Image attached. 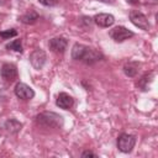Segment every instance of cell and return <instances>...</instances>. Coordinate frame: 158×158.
Wrapping results in <instances>:
<instances>
[{"label": "cell", "instance_id": "obj_1", "mask_svg": "<svg viewBox=\"0 0 158 158\" xmlns=\"http://www.w3.org/2000/svg\"><path fill=\"white\" fill-rule=\"evenodd\" d=\"M72 58L74 60H80L85 64H94L102 59V54L95 48L88 47L81 43H75L72 48Z\"/></svg>", "mask_w": 158, "mask_h": 158}, {"label": "cell", "instance_id": "obj_2", "mask_svg": "<svg viewBox=\"0 0 158 158\" xmlns=\"http://www.w3.org/2000/svg\"><path fill=\"white\" fill-rule=\"evenodd\" d=\"M36 122L44 128H60L64 123L63 117L52 111H44L37 115Z\"/></svg>", "mask_w": 158, "mask_h": 158}, {"label": "cell", "instance_id": "obj_3", "mask_svg": "<svg viewBox=\"0 0 158 158\" xmlns=\"http://www.w3.org/2000/svg\"><path fill=\"white\" fill-rule=\"evenodd\" d=\"M136 144V137L133 135L122 133L117 138V148L123 153H130Z\"/></svg>", "mask_w": 158, "mask_h": 158}, {"label": "cell", "instance_id": "obj_4", "mask_svg": "<svg viewBox=\"0 0 158 158\" xmlns=\"http://www.w3.org/2000/svg\"><path fill=\"white\" fill-rule=\"evenodd\" d=\"M109 35H110V37L115 42H118V43L120 42H123V41H126V40H128V38H131V37L135 36V33L132 31H130L128 28H126L123 26H116V27H114L112 30H110Z\"/></svg>", "mask_w": 158, "mask_h": 158}, {"label": "cell", "instance_id": "obj_5", "mask_svg": "<svg viewBox=\"0 0 158 158\" xmlns=\"http://www.w3.org/2000/svg\"><path fill=\"white\" fill-rule=\"evenodd\" d=\"M130 20H131V22L136 27H138L141 30H144V31H148L149 30L148 19L141 11H138V10H131L130 11Z\"/></svg>", "mask_w": 158, "mask_h": 158}, {"label": "cell", "instance_id": "obj_6", "mask_svg": "<svg viewBox=\"0 0 158 158\" xmlns=\"http://www.w3.org/2000/svg\"><path fill=\"white\" fill-rule=\"evenodd\" d=\"M46 59H47V56H46V52L42 51V49H35L31 54H30V63L31 65L40 70L43 68L44 63H46Z\"/></svg>", "mask_w": 158, "mask_h": 158}, {"label": "cell", "instance_id": "obj_7", "mask_svg": "<svg viewBox=\"0 0 158 158\" xmlns=\"http://www.w3.org/2000/svg\"><path fill=\"white\" fill-rule=\"evenodd\" d=\"M0 75L5 81L12 83L17 79V68L11 63H5L0 69Z\"/></svg>", "mask_w": 158, "mask_h": 158}, {"label": "cell", "instance_id": "obj_8", "mask_svg": "<svg viewBox=\"0 0 158 158\" xmlns=\"http://www.w3.org/2000/svg\"><path fill=\"white\" fill-rule=\"evenodd\" d=\"M15 95L21 100H31L35 96V91L25 83H17L15 86Z\"/></svg>", "mask_w": 158, "mask_h": 158}, {"label": "cell", "instance_id": "obj_9", "mask_svg": "<svg viewBox=\"0 0 158 158\" xmlns=\"http://www.w3.org/2000/svg\"><path fill=\"white\" fill-rule=\"evenodd\" d=\"M48 46H49V49H51L52 52L63 53V52H65V49H67L68 41H67L64 37H54V38L49 40Z\"/></svg>", "mask_w": 158, "mask_h": 158}, {"label": "cell", "instance_id": "obj_10", "mask_svg": "<svg viewBox=\"0 0 158 158\" xmlns=\"http://www.w3.org/2000/svg\"><path fill=\"white\" fill-rule=\"evenodd\" d=\"M93 21L100 27H110L115 22V17L111 14H98L93 17Z\"/></svg>", "mask_w": 158, "mask_h": 158}, {"label": "cell", "instance_id": "obj_11", "mask_svg": "<svg viewBox=\"0 0 158 158\" xmlns=\"http://www.w3.org/2000/svg\"><path fill=\"white\" fill-rule=\"evenodd\" d=\"M56 104H57V106H59L60 109L69 110V109L74 105V99H73L69 94H67V93H59V95L57 96Z\"/></svg>", "mask_w": 158, "mask_h": 158}, {"label": "cell", "instance_id": "obj_12", "mask_svg": "<svg viewBox=\"0 0 158 158\" xmlns=\"http://www.w3.org/2000/svg\"><path fill=\"white\" fill-rule=\"evenodd\" d=\"M4 127H5L6 131L10 132V133H17V132L22 128V123H21L20 121H17L16 118H9V120L5 122Z\"/></svg>", "mask_w": 158, "mask_h": 158}, {"label": "cell", "instance_id": "obj_13", "mask_svg": "<svg viewBox=\"0 0 158 158\" xmlns=\"http://www.w3.org/2000/svg\"><path fill=\"white\" fill-rule=\"evenodd\" d=\"M153 77H154V74L153 73H147V74H144L141 79H139V81L137 83V86L141 89V90H143V91H146V90H148V86H149V83L153 80Z\"/></svg>", "mask_w": 158, "mask_h": 158}, {"label": "cell", "instance_id": "obj_14", "mask_svg": "<svg viewBox=\"0 0 158 158\" xmlns=\"http://www.w3.org/2000/svg\"><path fill=\"white\" fill-rule=\"evenodd\" d=\"M37 20H38V15H37L35 11H28V12H26L25 15H22V16L20 17V21H21L22 23H25V25H32V23H35Z\"/></svg>", "mask_w": 158, "mask_h": 158}, {"label": "cell", "instance_id": "obj_15", "mask_svg": "<svg viewBox=\"0 0 158 158\" xmlns=\"http://www.w3.org/2000/svg\"><path fill=\"white\" fill-rule=\"evenodd\" d=\"M123 72L127 77H135L138 72V63L137 62H128L123 67Z\"/></svg>", "mask_w": 158, "mask_h": 158}, {"label": "cell", "instance_id": "obj_16", "mask_svg": "<svg viewBox=\"0 0 158 158\" xmlns=\"http://www.w3.org/2000/svg\"><path fill=\"white\" fill-rule=\"evenodd\" d=\"M7 49H12L15 52H22V44H21V40H14L12 42H10L7 46H6Z\"/></svg>", "mask_w": 158, "mask_h": 158}, {"label": "cell", "instance_id": "obj_17", "mask_svg": "<svg viewBox=\"0 0 158 158\" xmlns=\"http://www.w3.org/2000/svg\"><path fill=\"white\" fill-rule=\"evenodd\" d=\"M17 36V31L14 30V28H10V30H5V31H1L0 32V37L4 38V40H10L12 37Z\"/></svg>", "mask_w": 158, "mask_h": 158}, {"label": "cell", "instance_id": "obj_18", "mask_svg": "<svg viewBox=\"0 0 158 158\" xmlns=\"http://www.w3.org/2000/svg\"><path fill=\"white\" fill-rule=\"evenodd\" d=\"M38 1H40V4H42L44 6H54L58 2V0H38Z\"/></svg>", "mask_w": 158, "mask_h": 158}, {"label": "cell", "instance_id": "obj_19", "mask_svg": "<svg viewBox=\"0 0 158 158\" xmlns=\"http://www.w3.org/2000/svg\"><path fill=\"white\" fill-rule=\"evenodd\" d=\"M81 157L83 158H86V157H96V154L93 153V152H90V151H85V152L81 153Z\"/></svg>", "mask_w": 158, "mask_h": 158}, {"label": "cell", "instance_id": "obj_20", "mask_svg": "<svg viewBox=\"0 0 158 158\" xmlns=\"http://www.w3.org/2000/svg\"><path fill=\"white\" fill-rule=\"evenodd\" d=\"M128 4H131V5H137V4H139V0H126Z\"/></svg>", "mask_w": 158, "mask_h": 158}, {"label": "cell", "instance_id": "obj_21", "mask_svg": "<svg viewBox=\"0 0 158 158\" xmlns=\"http://www.w3.org/2000/svg\"><path fill=\"white\" fill-rule=\"evenodd\" d=\"M100 1L106 2V4H115V1H116V0H100Z\"/></svg>", "mask_w": 158, "mask_h": 158}]
</instances>
